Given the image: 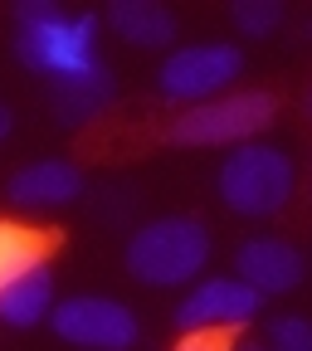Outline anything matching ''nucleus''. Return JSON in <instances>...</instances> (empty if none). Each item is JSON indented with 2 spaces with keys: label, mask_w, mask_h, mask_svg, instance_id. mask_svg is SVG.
Wrapping results in <instances>:
<instances>
[{
  "label": "nucleus",
  "mask_w": 312,
  "mask_h": 351,
  "mask_svg": "<svg viewBox=\"0 0 312 351\" xmlns=\"http://www.w3.org/2000/svg\"><path fill=\"white\" fill-rule=\"evenodd\" d=\"M15 59L49 83V108L64 127L93 122L112 103V69L98 54V15L59 0H15Z\"/></svg>",
  "instance_id": "1"
},
{
  "label": "nucleus",
  "mask_w": 312,
  "mask_h": 351,
  "mask_svg": "<svg viewBox=\"0 0 312 351\" xmlns=\"http://www.w3.org/2000/svg\"><path fill=\"white\" fill-rule=\"evenodd\" d=\"M210 230L195 215H161L147 219L142 230H132L127 239V274L147 283V288H176L191 283L205 263H210Z\"/></svg>",
  "instance_id": "2"
},
{
  "label": "nucleus",
  "mask_w": 312,
  "mask_h": 351,
  "mask_svg": "<svg viewBox=\"0 0 312 351\" xmlns=\"http://www.w3.org/2000/svg\"><path fill=\"white\" fill-rule=\"evenodd\" d=\"M215 191L225 200V210H235L244 219H269V215L288 210V200L298 191V166L274 142H239L219 161Z\"/></svg>",
  "instance_id": "3"
},
{
  "label": "nucleus",
  "mask_w": 312,
  "mask_h": 351,
  "mask_svg": "<svg viewBox=\"0 0 312 351\" xmlns=\"http://www.w3.org/2000/svg\"><path fill=\"white\" fill-rule=\"evenodd\" d=\"M274 112H278L274 93L235 88V93H219V98L181 112L166 127V142H176V147H239V142H254L274 122Z\"/></svg>",
  "instance_id": "4"
},
{
  "label": "nucleus",
  "mask_w": 312,
  "mask_h": 351,
  "mask_svg": "<svg viewBox=\"0 0 312 351\" xmlns=\"http://www.w3.org/2000/svg\"><path fill=\"white\" fill-rule=\"evenodd\" d=\"M49 327H54L59 341L88 346V351H127V346H137V337H142L137 313H132L127 302L98 298V293L59 298L54 313H49Z\"/></svg>",
  "instance_id": "5"
},
{
  "label": "nucleus",
  "mask_w": 312,
  "mask_h": 351,
  "mask_svg": "<svg viewBox=\"0 0 312 351\" xmlns=\"http://www.w3.org/2000/svg\"><path fill=\"white\" fill-rule=\"evenodd\" d=\"M244 73L239 44H181L156 69V83L171 103H210Z\"/></svg>",
  "instance_id": "6"
},
{
  "label": "nucleus",
  "mask_w": 312,
  "mask_h": 351,
  "mask_svg": "<svg viewBox=\"0 0 312 351\" xmlns=\"http://www.w3.org/2000/svg\"><path fill=\"white\" fill-rule=\"evenodd\" d=\"M259 293L244 278H205L195 283L181 302H176V327L181 332H230V327H249L259 317Z\"/></svg>",
  "instance_id": "7"
},
{
  "label": "nucleus",
  "mask_w": 312,
  "mask_h": 351,
  "mask_svg": "<svg viewBox=\"0 0 312 351\" xmlns=\"http://www.w3.org/2000/svg\"><path fill=\"white\" fill-rule=\"evenodd\" d=\"M302 274H307L302 249L288 244V239H274V234H254V239H244L239 254H235V278H244L259 298H283V293H293V288L302 283Z\"/></svg>",
  "instance_id": "8"
},
{
  "label": "nucleus",
  "mask_w": 312,
  "mask_h": 351,
  "mask_svg": "<svg viewBox=\"0 0 312 351\" xmlns=\"http://www.w3.org/2000/svg\"><path fill=\"white\" fill-rule=\"evenodd\" d=\"M83 195V171L64 156L49 161H29L5 181V200L15 210H64Z\"/></svg>",
  "instance_id": "9"
},
{
  "label": "nucleus",
  "mask_w": 312,
  "mask_h": 351,
  "mask_svg": "<svg viewBox=\"0 0 312 351\" xmlns=\"http://www.w3.org/2000/svg\"><path fill=\"white\" fill-rule=\"evenodd\" d=\"M54 269L44 258H34L25 274H15L5 288H0V322L15 327V332H29L39 322H49L54 313Z\"/></svg>",
  "instance_id": "10"
},
{
  "label": "nucleus",
  "mask_w": 312,
  "mask_h": 351,
  "mask_svg": "<svg viewBox=\"0 0 312 351\" xmlns=\"http://www.w3.org/2000/svg\"><path fill=\"white\" fill-rule=\"evenodd\" d=\"M108 25L117 29V39L137 44V49H166V44H176V15L161 0H112Z\"/></svg>",
  "instance_id": "11"
},
{
  "label": "nucleus",
  "mask_w": 312,
  "mask_h": 351,
  "mask_svg": "<svg viewBox=\"0 0 312 351\" xmlns=\"http://www.w3.org/2000/svg\"><path fill=\"white\" fill-rule=\"evenodd\" d=\"M34 258H44V234H34L20 219H0V288L25 274Z\"/></svg>",
  "instance_id": "12"
},
{
  "label": "nucleus",
  "mask_w": 312,
  "mask_h": 351,
  "mask_svg": "<svg viewBox=\"0 0 312 351\" xmlns=\"http://www.w3.org/2000/svg\"><path fill=\"white\" fill-rule=\"evenodd\" d=\"M230 20H235V29L244 39H269L283 25V5H278V0H235Z\"/></svg>",
  "instance_id": "13"
},
{
  "label": "nucleus",
  "mask_w": 312,
  "mask_h": 351,
  "mask_svg": "<svg viewBox=\"0 0 312 351\" xmlns=\"http://www.w3.org/2000/svg\"><path fill=\"white\" fill-rule=\"evenodd\" d=\"M274 351H312V322L302 313H288V317H274V332H269Z\"/></svg>",
  "instance_id": "14"
},
{
  "label": "nucleus",
  "mask_w": 312,
  "mask_h": 351,
  "mask_svg": "<svg viewBox=\"0 0 312 351\" xmlns=\"http://www.w3.org/2000/svg\"><path fill=\"white\" fill-rule=\"evenodd\" d=\"M176 351H235V346H230V332H181Z\"/></svg>",
  "instance_id": "15"
},
{
  "label": "nucleus",
  "mask_w": 312,
  "mask_h": 351,
  "mask_svg": "<svg viewBox=\"0 0 312 351\" xmlns=\"http://www.w3.org/2000/svg\"><path fill=\"white\" fill-rule=\"evenodd\" d=\"M10 127H15V112H10L5 103H0V142H5V137H10Z\"/></svg>",
  "instance_id": "16"
},
{
  "label": "nucleus",
  "mask_w": 312,
  "mask_h": 351,
  "mask_svg": "<svg viewBox=\"0 0 312 351\" xmlns=\"http://www.w3.org/2000/svg\"><path fill=\"white\" fill-rule=\"evenodd\" d=\"M235 351H269V346H259V341H239Z\"/></svg>",
  "instance_id": "17"
},
{
  "label": "nucleus",
  "mask_w": 312,
  "mask_h": 351,
  "mask_svg": "<svg viewBox=\"0 0 312 351\" xmlns=\"http://www.w3.org/2000/svg\"><path fill=\"white\" fill-rule=\"evenodd\" d=\"M302 108H307V117H312V88H307V98H302Z\"/></svg>",
  "instance_id": "18"
},
{
  "label": "nucleus",
  "mask_w": 312,
  "mask_h": 351,
  "mask_svg": "<svg viewBox=\"0 0 312 351\" xmlns=\"http://www.w3.org/2000/svg\"><path fill=\"white\" fill-rule=\"evenodd\" d=\"M302 39H312V20H307V25H302Z\"/></svg>",
  "instance_id": "19"
}]
</instances>
